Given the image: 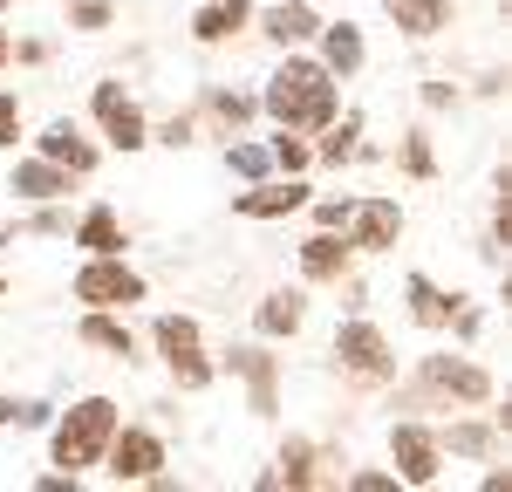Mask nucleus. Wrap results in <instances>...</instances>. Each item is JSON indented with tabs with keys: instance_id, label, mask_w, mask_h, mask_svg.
<instances>
[{
	"instance_id": "obj_13",
	"label": "nucleus",
	"mask_w": 512,
	"mask_h": 492,
	"mask_svg": "<svg viewBox=\"0 0 512 492\" xmlns=\"http://www.w3.org/2000/svg\"><path fill=\"white\" fill-rule=\"evenodd\" d=\"M301 205H308V185L287 178V185H253V192H239L233 212L239 219H280V212H301Z\"/></svg>"
},
{
	"instance_id": "obj_30",
	"label": "nucleus",
	"mask_w": 512,
	"mask_h": 492,
	"mask_svg": "<svg viewBox=\"0 0 512 492\" xmlns=\"http://www.w3.org/2000/svg\"><path fill=\"white\" fill-rule=\"evenodd\" d=\"M69 28H82V35H96V28H110V7H103V0H76V14H69Z\"/></svg>"
},
{
	"instance_id": "obj_31",
	"label": "nucleus",
	"mask_w": 512,
	"mask_h": 492,
	"mask_svg": "<svg viewBox=\"0 0 512 492\" xmlns=\"http://www.w3.org/2000/svg\"><path fill=\"white\" fill-rule=\"evenodd\" d=\"M14 137H21V96H7V89H0V151H7Z\"/></svg>"
},
{
	"instance_id": "obj_21",
	"label": "nucleus",
	"mask_w": 512,
	"mask_h": 492,
	"mask_svg": "<svg viewBox=\"0 0 512 492\" xmlns=\"http://www.w3.org/2000/svg\"><path fill=\"white\" fill-rule=\"evenodd\" d=\"M321 69H328V76H349V69H362V35H355L349 21L321 28Z\"/></svg>"
},
{
	"instance_id": "obj_3",
	"label": "nucleus",
	"mask_w": 512,
	"mask_h": 492,
	"mask_svg": "<svg viewBox=\"0 0 512 492\" xmlns=\"http://www.w3.org/2000/svg\"><path fill=\"white\" fill-rule=\"evenodd\" d=\"M76 301H89V308H130V301H144V281L123 267V253H89V267L76 274Z\"/></svg>"
},
{
	"instance_id": "obj_11",
	"label": "nucleus",
	"mask_w": 512,
	"mask_h": 492,
	"mask_svg": "<svg viewBox=\"0 0 512 492\" xmlns=\"http://www.w3.org/2000/svg\"><path fill=\"white\" fill-rule=\"evenodd\" d=\"M226 369L246 376V390H253V417H274V410H280V397H274V356H267V349H233Z\"/></svg>"
},
{
	"instance_id": "obj_20",
	"label": "nucleus",
	"mask_w": 512,
	"mask_h": 492,
	"mask_svg": "<svg viewBox=\"0 0 512 492\" xmlns=\"http://www.w3.org/2000/svg\"><path fill=\"white\" fill-rule=\"evenodd\" d=\"M301 322H308V301H301L294 287L267 294V301H260V315H253V328H260V335H294Z\"/></svg>"
},
{
	"instance_id": "obj_33",
	"label": "nucleus",
	"mask_w": 512,
	"mask_h": 492,
	"mask_svg": "<svg viewBox=\"0 0 512 492\" xmlns=\"http://www.w3.org/2000/svg\"><path fill=\"white\" fill-rule=\"evenodd\" d=\"M349 205H355V199H321L315 219H321V226H349Z\"/></svg>"
},
{
	"instance_id": "obj_35",
	"label": "nucleus",
	"mask_w": 512,
	"mask_h": 492,
	"mask_svg": "<svg viewBox=\"0 0 512 492\" xmlns=\"http://www.w3.org/2000/svg\"><path fill=\"white\" fill-rule=\"evenodd\" d=\"M0 424H21V404H7V397H0Z\"/></svg>"
},
{
	"instance_id": "obj_2",
	"label": "nucleus",
	"mask_w": 512,
	"mask_h": 492,
	"mask_svg": "<svg viewBox=\"0 0 512 492\" xmlns=\"http://www.w3.org/2000/svg\"><path fill=\"white\" fill-rule=\"evenodd\" d=\"M110 431H117V404L110 397H82L62 424H55V465H103V445H110Z\"/></svg>"
},
{
	"instance_id": "obj_19",
	"label": "nucleus",
	"mask_w": 512,
	"mask_h": 492,
	"mask_svg": "<svg viewBox=\"0 0 512 492\" xmlns=\"http://www.w3.org/2000/svg\"><path fill=\"white\" fill-rule=\"evenodd\" d=\"M82 342H89V349H110V356H123V363H130V356H137V342H130V328L117 322V315H110V308H89V315H82V328H76Z\"/></svg>"
},
{
	"instance_id": "obj_28",
	"label": "nucleus",
	"mask_w": 512,
	"mask_h": 492,
	"mask_svg": "<svg viewBox=\"0 0 512 492\" xmlns=\"http://www.w3.org/2000/svg\"><path fill=\"white\" fill-rule=\"evenodd\" d=\"M212 110H219L226 123H246V117H253V96H239V89H212Z\"/></svg>"
},
{
	"instance_id": "obj_32",
	"label": "nucleus",
	"mask_w": 512,
	"mask_h": 492,
	"mask_svg": "<svg viewBox=\"0 0 512 492\" xmlns=\"http://www.w3.org/2000/svg\"><path fill=\"white\" fill-rule=\"evenodd\" d=\"M431 144H424V137H410V144H403V171H410V178H431Z\"/></svg>"
},
{
	"instance_id": "obj_29",
	"label": "nucleus",
	"mask_w": 512,
	"mask_h": 492,
	"mask_svg": "<svg viewBox=\"0 0 512 492\" xmlns=\"http://www.w3.org/2000/svg\"><path fill=\"white\" fill-rule=\"evenodd\" d=\"M274 164H280V171H308V144L280 130V137H274Z\"/></svg>"
},
{
	"instance_id": "obj_4",
	"label": "nucleus",
	"mask_w": 512,
	"mask_h": 492,
	"mask_svg": "<svg viewBox=\"0 0 512 492\" xmlns=\"http://www.w3.org/2000/svg\"><path fill=\"white\" fill-rule=\"evenodd\" d=\"M103 472L117 479V486H144V479H158V465H164V438L158 431H110V445H103Z\"/></svg>"
},
{
	"instance_id": "obj_7",
	"label": "nucleus",
	"mask_w": 512,
	"mask_h": 492,
	"mask_svg": "<svg viewBox=\"0 0 512 492\" xmlns=\"http://www.w3.org/2000/svg\"><path fill=\"white\" fill-rule=\"evenodd\" d=\"M335 356H342V369H355V376H390L396 369L383 328H369V322H342L335 328Z\"/></svg>"
},
{
	"instance_id": "obj_36",
	"label": "nucleus",
	"mask_w": 512,
	"mask_h": 492,
	"mask_svg": "<svg viewBox=\"0 0 512 492\" xmlns=\"http://www.w3.org/2000/svg\"><path fill=\"white\" fill-rule=\"evenodd\" d=\"M7 55H14V41H7V28H0V62H7Z\"/></svg>"
},
{
	"instance_id": "obj_6",
	"label": "nucleus",
	"mask_w": 512,
	"mask_h": 492,
	"mask_svg": "<svg viewBox=\"0 0 512 492\" xmlns=\"http://www.w3.org/2000/svg\"><path fill=\"white\" fill-rule=\"evenodd\" d=\"M390 458H396V479H403V486H437V465H444V451H437L431 431H417V424H396V431H390Z\"/></svg>"
},
{
	"instance_id": "obj_12",
	"label": "nucleus",
	"mask_w": 512,
	"mask_h": 492,
	"mask_svg": "<svg viewBox=\"0 0 512 492\" xmlns=\"http://www.w3.org/2000/svg\"><path fill=\"white\" fill-rule=\"evenodd\" d=\"M403 294H410V322L417 328H451V315L465 308V294H444V287H431L424 274H410Z\"/></svg>"
},
{
	"instance_id": "obj_34",
	"label": "nucleus",
	"mask_w": 512,
	"mask_h": 492,
	"mask_svg": "<svg viewBox=\"0 0 512 492\" xmlns=\"http://www.w3.org/2000/svg\"><path fill=\"white\" fill-rule=\"evenodd\" d=\"M349 486H355V492H390V486H396V479H390V472H355Z\"/></svg>"
},
{
	"instance_id": "obj_37",
	"label": "nucleus",
	"mask_w": 512,
	"mask_h": 492,
	"mask_svg": "<svg viewBox=\"0 0 512 492\" xmlns=\"http://www.w3.org/2000/svg\"><path fill=\"white\" fill-rule=\"evenodd\" d=\"M0 294H7V281H0Z\"/></svg>"
},
{
	"instance_id": "obj_18",
	"label": "nucleus",
	"mask_w": 512,
	"mask_h": 492,
	"mask_svg": "<svg viewBox=\"0 0 512 492\" xmlns=\"http://www.w3.org/2000/svg\"><path fill=\"white\" fill-rule=\"evenodd\" d=\"M14 192H21V199H62V192H69V171H62V164L55 158H35V164H14Z\"/></svg>"
},
{
	"instance_id": "obj_8",
	"label": "nucleus",
	"mask_w": 512,
	"mask_h": 492,
	"mask_svg": "<svg viewBox=\"0 0 512 492\" xmlns=\"http://www.w3.org/2000/svg\"><path fill=\"white\" fill-rule=\"evenodd\" d=\"M96 117H103V130H110V144H117V151H144V144H151L144 110L123 96L117 82H96Z\"/></svg>"
},
{
	"instance_id": "obj_14",
	"label": "nucleus",
	"mask_w": 512,
	"mask_h": 492,
	"mask_svg": "<svg viewBox=\"0 0 512 492\" xmlns=\"http://www.w3.org/2000/svg\"><path fill=\"white\" fill-rule=\"evenodd\" d=\"M260 28H267L280 48H301V41L321 35V21H315V7H308V0H280V7H267V14H260Z\"/></svg>"
},
{
	"instance_id": "obj_5",
	"label": "nucleus",
	"mask_w": 512,
	"mask_h": 492,
	"mask_svg": "<svg viewBox=\"0 0 512 492\" xmlns=\"http://www.w3.org/2000/svg\"><path fill=\"white\" fill-rule=\"evenodd\" d=\"M158 349H164V363H171V376H178L185 390H205V383H212V363L198 356V322L192 315H158Z\"/></svg>"
},
{
	"instance_id": "obj_22",
	"label": "nucleus",
	"mask_w": 512,
	"mask_h": 492,
	"mask_svg": "<svg viewBox=\"0 0 512 492\" xmlns=\"http://www.w3.org/2000/svg\"><path fill=\"white\" fill-rule=\"evenodd\" d=\"M76 246H89V253H123V219L110 205H89L82 226H76Z\"/></svg>"
},
{
	"instance_id": "obj_27",
	"label": "nucleus",
	"mask_w": 512,
	"mask_h": 492,
	"mask_svg": "<svg viewBox=\"0 0 512 492\" xmlns=\"http://www.w3.org/2000/svg\"><path fill=\"white\" fill-rule=\"evenodd\" d=\"M451 451H465V458H485V451H492V431H485V424H458V431H451Z\"/></svg>"
},
{
	"instance_id": "obj_38",
	"label": "nucleus",
	"mask_w": 512,
	"mask_h": 492,
	"mask_svg": "<svg viewBox=\"0 0 512 492\" xmlns=\"http://www.w3.org/2000/svg\"><path fill=\"white\" fill-rule=\"evenodd\" d=\"M0 7H7V0H0Z\"/></svg>"
},
{
	"instance_id": "obj_25",
	"label": "nucleus",
	"mask_w": 512,
	"mask_h": 492,
	"mask_svg": "<svg viewBox=\"0 0 512 492\" xmlns=\"http://www.w3.org/2000/svg\"><path fill=\"white\" fill-rule=\"evenodd\" d=\"M321 130H328V137H321V158H328V164L355 158V137H362V117H342V123L328 117V123H321Z\"/></svg>"
},
{
	"instance_id": "obj_24",
	"label": "nucleus",
	"mask_w": 512,
	"mask_h": 492,
	"mask_svg": "<svg viewBox=\"0 0 512 492\" xmlns=\"http://www.w3.org/2000/svg\"><path fill=\"white\" fill-rule=\"evenodd\" d=\"M260 486H321V472H315V445H280V472H267Z\"/></svg>"
},
{
	"instance_id": "obj_26",
	"label": "nucleus",
	"mask_w": 512,
	"mask_h": 492,
	"mask_svg": "<svg viewBox=\"0 0 512 492\" xmlns=\"http://www.w3.org/2000/svg\"><path fill=\"white\" fill-rule=\"evenodd\" d=\"M226 164H233L239 178H267V164H274V158H267L260 144H233V151H226Z\"/></svg>"
},
{
	"instance_id": "obj_23",
	"label": "nucleus",
	"mask_w": 512,
	"mask_h": 492,
	"mask_svg": "<svg viewBox=\"0 0 512 492\" xmlns=\"http://www.w3.org/2000/svg\"><path fill=\"white\" fill-rule=\"evenodd\" d=\"M246 14H253L246 0H212V7L192 21V35H198V41H233L239 28H246Z\"/></svg>"
},
{
	"instance_id": "obj_17",
	"label": "nucleus",
	"mask_w": 512,
	"mask_h": 492,
	"mask_svg": "<svg viewBox=\"0 0 512 492\" xmlns=\"http://www.w3.org/2000/svg\"><path fill=\"white\" fill-rule=\"evenodd\" d=\"M383 14H390L403 35H437V28H451V0H383Z\"/></svg>"
},
{
	"instance_id": "obj_16",
	"label": "nucleus",
	"mask_w": 512,
	"mask_h": 492,
	"mask_svg": "<svg viewBox=\"0 0 512 492\" xmlns=\"http://www.w3.org/2000/svg\"><path fill=\"white\" fill-rule=\"evenodd\" d=\"M349 267V240H335V226H321L315 240H301V274L308 281H335Z\"/></svg>"
},
{
	"instance_id": "obj_9",
	"label": "nucleus",
	"mask_w": 512,
	"mask_h": 492,
	"mask_svg": "<svg viewBox=\"0 0 512 492\" xmlns=\"http://www.w3.org/2000/svg\"><path fill=\"white\" fill-rule=\"evenodd\" d=\"M349 246H362V253H383V246H396V233H403V212H396V199H355L349 205Z\"/></svg>"
},
{
	"instance_id": "obj_10",
	"label": "nucleus",
	"mask_w": 512,
	"mask_h": 492,
	"mask_svg": "<svg viewBox=\"0 0 512 492\" xmlns=\"http://www.w3.org/2000/svg\"><path fill=\"white\" fill-rule=\"evenodd\" d=\"M424 383L465 397V404H485V397H492V376H485L478 363H458V356H424Z\"/></svg>"
},
{
	"instance_id": "obj_1",
	"label": "nucleus",
	"mask_w": 512,
	"mask_h": 492,
	"mask_svg": "<svg viewBox=\"0 0 512 492\" xmlns=\"http://www.w3.org/2000/svg\"><path fill=\"white\" fill-rule=\"evenodd\" d=\"M267 117L280 130H321V123L335 117V76L321 69V62H301V55H287L267 82Z\"/></svg>"
},
{
	"instance_id": "obj_15",
	"label": "nucleus",
	"mask_w": 512,
	"mask_h": 492,
	"mask_svg": "<svg viewBox=\"0 0 512 492\" xmlns=\"http://www.w3.org/2000/svg\"><path fill=\"white\" fill-rule=\"evenodd\" d=\"M41 158H55L62 171H96V144H82V130L69 117H55L41 130Z\"/></svg>"
}]
</instances>
